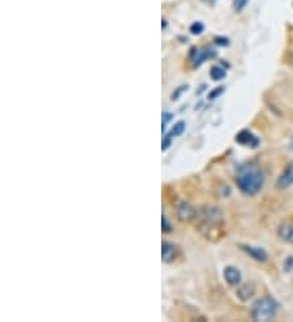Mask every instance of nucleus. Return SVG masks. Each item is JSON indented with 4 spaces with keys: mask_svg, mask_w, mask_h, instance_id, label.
<instances>
[{
    "mask_svg": "<svg viewBox=\"0 0 293 322\" xmlns=\"http://www.w3.org/2000/svg\"><path fill=\"white\" fill-rule=\"evenodd\" d=\"M220 93H223V86H220V88H218V90H215L214 93H210V94H209V99H215V98L218 96V94H220Z\"/></svg>",
    "mask_w": 293,
    "mask_h": 322,
    "instance_id": "18",
    "label": "nucleus"
},
{
    "mask_svg": "<svg viewBox=\"0 0 293 322\" xmlns=\"http://www.w3.org/2000/svg\"><path fill=\"white\" fill-rule=\"evenodd\" d=\"M204 31V25L201 23V21H196V23L190 26V33L192 34H201Z\"/></svg>",
    "mask_w": 293,
    "mask_h": 322,
    "instance_id": "14",
    "label": "nucleus"
},
{
    "mask_svg": "<svg viewBox=\"0 0 293 322\" xmlns=\"http://www.w3.org/2000/svg\"><path fill=\"white\" fill-rule=\"evenodd\" d=\"M161 225H163V231H165V233H170V231L173 230V225H170V222H168L166 215L161 217Z\"/></svg>",
    "mask_w": 293,
    "mask_h": 322,
    "instance_id": "15",
    "label": "nucleus"
},
{
    "mask_svg": "<svg viewBox=\"0 0 293 322\" xmlns=\"http://www.w3.org/2000/svg\"><path fill=\"white\" fill-rule=\"evenodd\" d=\"M293 184V165L285 168V171L280 174V178L277 179V187L278 189H287Z\"/></svg>",
    "mask_w": 293,
    "mask_h": 322,
    "instance_id": "5",
    "label": "nucleus"
},
{
    "mask_svg": "<svg viewBox=\"0 0 293 322\" xmlns=\"http://www.w3.org/2000/svg\"><path fill=\"white\" fill-rule=\"evenodd\" d=\"M184 129H186V122H184V121H179L178 124H176V126H173L171 132H170V134H168V135H170L171 138H174V137L181 135L182 132H184Z\"/></svg>",
    "mask_w": 293,
    "mask_h": 322,
    "instance_id": "13",
    "label": "nucleus"
},
{
    "mask_svg": "<svg viewBox=\"0 0 293 322\" xmlns=\"http://www.w3.org/2000/svg\"><path fill=\"white\" fill-rule=\"evenodd\" d=\"M201 222H202V228L204 226H209V228H215L217 225H220L223 222V213L222 210H218L215 207H205L201 210Z\"/></svg>",
    "mask_w": 293,
    "mask_h": 322,
    "instance_id": "3",
    "label": "nucleus"
},
{
    "mask_svg": "<svg viewBox=\"0 0 293 322\" xmlns=\"http://www.w3.org/2000/svg\"><path fill=\"white\" fill-rule=\"evenodd\" d=\"M225 75H226V72H225L223 67H220V65H215V67H212V70H210L212 80H217V82H218V80H223Z\"/></svg>",
    "mask_w": 293,
    "mask_h": 322,
    "instance_id": "12",
    "label": "nucleus"
},
{
    "mask_svg": "<svg viewBox=\"0 0 293 322\" xmlns=\"http://www.w3.org/2000/svg\"><path fill=\"white\" fill-rule=\"evenodd\" d=\"M171 119H173V114L168 113V111H165V113H163V130H165V127L168 126V122H170Z\"/></svg>",
    "mask_w": 293,
    "mask_h": 322,
    "instance_id": "17",
    "label": "nucleus"
},
{
    "mask_svg": "<svg viewBox=\"0 0 293 322\" xmlns=\"http://www.w3.org/2000/svg\"><path fill=\"white\" fill-rule=\"evenodd\" d=\"M233 4H234V9L236 10H243L245 5L248 4V0H233Z\"/></svg>",
    "mask_w": 293,
    "mask_h": 322,
    "instance_id": "16",
    "label": "nucleus"
},
{
    "mask_svg": "<svg viewBox=\"0 0 293 322\" xmlns=\"http://www.w3.org/2000/svg\"><path fill=\"white\" fill-rule=\"evenodd\" d=\"M176 252H178V249H176L171 243L163 241V244H161V255H163V262H171L176 257Z\"/></svg>",
    "mask_w": 293,
    "mask_h": 322,
    "instance_id": "9",
    "label": "nucleus"
},
{
    "mask_svg": "<svg viewBox=\"0 0 293 322\" xmlns=\"http://www.w3.org/2000/svg\"><path fill=\"white\" fill-rule=\"evenodd\" d=\"M236 184L245 194L254 195L264 186V173L256 166H245L236 176Z\"/></svg>",
    "mask_w": 293,
    "mask_h": 322,
    "instance_id": "1",
    "label": "nucleus"
},
{
    "mask_svg": "<svg viewBox=\"0 0 293 322\" xmlns=\"http://www.w3.org/2000/svg\"><path fill=\"white\" fill-rule=\"evenodd\" d=\"M236 142L241 143V145H248V146H256L259 143V140L256 138V135H253L251 132H248V130L239 132V134L236 135Z\"/></svg>",
    "mask_w": 293,
    "mask_h": 322,
    "instance_id": "8",
    "label": "nucleus"
},
{
    "mask_svg": "<svg viewBox=\"0 0 293 322\" xmlns=\"http://www.w3.org/2000/svg\"><path fill=\"white\" fill-rule=\"evenodd\" d=\"M223 277L230 285H239L241 283V272L236 267H231V265L226 267L223 270Z\"/></svg>",
    "mask_w": 293,
    "mask_h": 322,
    "instance_id": "7",
    "label": "nucleus"
},
{
    "mask_svg": "<svg viewBox=\"0 0 293 322\" xmlns=\"http://www.w3.org/2000/svg\"><path fill=\"white\" fill-rule=\"evenodd\" d=\"M176 215L181 220V222H190V220L196 218V208L187 202H179L178 207H176Z\"/></svg>",
    "mask_w": 293,
    "mask_h": 322,
    "instance_id": "4",
    "label": "nucleus"
},
{
    "mask_svg": "<svg viewBox=\"0 0 293 322\" xmlns=\"http://www.w3.org/2000/svg\"><path fill=\"white\" fill-rule=\"evenodd\" d=\"M277 311H278V303L274 298L270 296L261 298L259 301H256L253 306V319L258 322L272 320L275 317Z\"/></svg>",
    "mask_w": 293,
    "mask_h": 322,
    "instance_id": "2",
    "label": "nucleus"
},
{
    "mask_svg": "<svg viewBox=\"0 0 293 322\" xmlns=\"http://www.w3.org/2000/svg\"><path fill=\"white\" fill-rule=\"evenodd\" d=\"M293 265V257L287 259V265H285V270H290V267Z\"/></svg>",
    "mask_w": 293,
    "mask_h": 322,
    "instance_id": "19",
    "label": "nucleus"
},
{
    "mask_svg": "<svg viewBox=\"0 0 293 322\" xmlns=\"http://www.w3.org/2000/svg\"><path fill=\"white\" fill-rule=\"evenodd\" d=\"M210 54H212L210 50H205V49H201V47H196V49H192V54H190V59H192V64H194V65H201Z\"/></svg>",
    "mask_w": 293,
    "mask_h": 322,
    "instance_id": "10",
    "label": "nucleus"
},
{
    "mask_svg": "<svg viewBox=\"0 0 293 322\" xmlns=\"http://www.w3.org/2000/svg\"><path fill=\"white\" fill-rule=\"evenodd\" d=\"M278 236L285 243L293 244V222H285L278 226Z\"/></svg>",
    "mask_w": 293,
    "mask_h": 322,
    "instance_id": "6",
    "label": "nucleus"
},
{
    "mask_svg": "<svg viewBox=\"0 0 293 322\" xmlns=\"http://www.w3.org/2000/svg\"><path fill=\"white\" fill-rule=\"evenodd\" d=\"M243 251H246L253 259L256 260H266L267 259V252L264 249L259 247H253V246H243Z\"/></svg>",
    "mask_w": 293,
    "mask_h": 322,
    "instance_id": "11",
    "label": "nucleus"
}]
</instances>
